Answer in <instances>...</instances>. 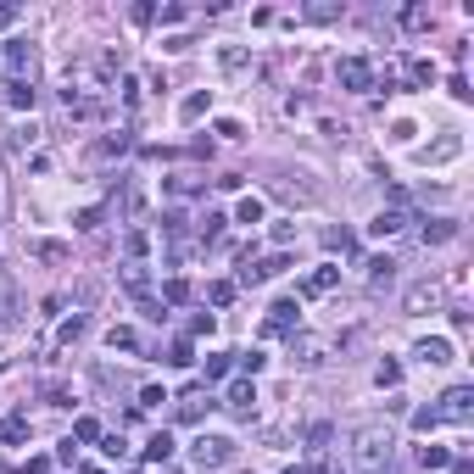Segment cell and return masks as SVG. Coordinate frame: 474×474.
Returning a JSON list of instances; mask_svg holds the SVG:
<instances>
[{"label":"cell","instance_id":"277c9868","mask_svg":"<svg viewBox=\"0 0 474 474\" xmlns=\"http://www.w3.org/2000/svg\"><path fill=\"white\" fill-rule=\"evenodd\" d=\"M290 268V257H268V262H245L240 268V285H262V279H274V274H285Z\"/></svg>","mask_w":474,"mask_h":474},{"label":"cell","instance_id":"5bb4252c","mask_svg":"<svg viewBox=\"0 0 474 474\" xmlns=\"http://www.w3.org/2000/svg\"><path fill=\"white\" fill-rule=\"evenodd\" d=\"M369 268H374V274H369V285H374V290H385V285L396 279V262H391V257H374Z\"/></svg>","mask_w":474,"mask_h":474},{"label":"cell","instance_id":"cb8c5ba5","mask_svg":"<svg viewBox=\"0 0 474 474\" xmlns=\"http://www.w3.org/2000/svg\"><path fill=\"white\" fill-rule=\"evenodd\" d=\"M418 463H424V469H447V447H424Z\"/></svg>","mask_w":474,"mask_h":474},{"label":"cell","instance_id":"ffe728a7","mask_svg":"<svg viewBox=\"0 0 474 474\" xmlns=\"http://www.w3.org/2000/svg\"><path fill=\"white\" fill-rule=\"evenodd\" d=\"M79 335H84V313H73L68 324H62V329H56V340H62V346H73Z\"/></svg>","mask_w":474,"mask_h":474},{"label":"cell","instance_id":"9a60e30c","mask_svg":"<svg viewBox=\"0 0 474 474\" xmlns=\"http://www.w3.org/2000/svg\"><path fill=\"white\" fill-rule=\"evenodd\" d=\"M402 224H407V218H402V212H380V218H374V224H369V235H396V229H402Z\"/></svg>","mask_w":474,"mask_h":474},{"label":"cell","instance_id":"6da1fadb","mask_svg":"<svg viewBox=\"0 0 474 474\" xmlns=\"http://www.w3.org/2000/svg\"><path fill=\"white\" fill-rule=\"evenodd\" d=\"M391 430L385 424H369V430H357V447H352V463L363 474H385V463H391Z\"/></svg>","mask_w":474,"mask_h":474},{"label":"cell","instance_id":"ba28073f","mask_svg":"<svg viewBox=\"0 0 474 474\" xmlns=\"http://www.w3.org/2000/svg\"><path fill=\"white\" fill-rule=\"evenodd\" d=\"M335 279H340V268L324 262V268H313V274L302 279V296H324V290H335Z\"/></svg>","mask_w":474,"mask_h":474},{"label":"cell","instance_id":"30bf717a","mask_svg":"<svg viewBox=\"0 0 474 474\" xmlns=\"http://www.w3.org/2000/svg\"><path fill=\"white\" fill-rule=\"evenodd\" d=\"M458 151H463V140H458V134H441L435 146H424V151H418V162H452Z\"/></svg>","mask_w":474,"mask_h":474},{"label":"cell","instance_id":"f546056e","mask_svg":"<svg viewBox=\"0 0 474 474\" xmlns=\"http://www.w3.org/2000/svg\"><path fill=\"white\" fill-rule=\"evenodd\" d=\"M201 402H207V396H190V402H179V418H190V424H196V418H201Z\"/></svg>","mask_w":474,"mask_h":474},{"label":"cell","instance_id":"d4e9b609","mask_svg":"<svg viewBox=\"0 0 474 474\" xmlns=\"http://www.w3.org/2000/svg\"><path fill=\"white\" fill-rule=\"evenodd\" d=\"M201 112H207V95H190V101L179 106V117H184V123H190V117H201Z\"/></svg>","mask_w":474,"mask_h":474},{"label":"cell","instance_id":"4316f807","mask_svg":"<svg viewBox=\"0 0 474 474\" xmlns=\"http://www.w3.org/2000/svg\"><path fill=\"white\" fill-rule=\"evenodd\" d=\"M106 340H112V352H134V329H112Z\"/></svg>","mask_w":474,"mask_h":474},{"label":"cell","instance_id":"484cf974","mask_svg":"<svg viewBox=\"0 0 474 474\" xmlns=\"http://www.w3.org/2000/svg\"><path fill=\"white\" fill-rule=\"evenodd\" d=\"M39 257H45V262H68V245H62V240H45Z\"/></svg>","mask_w":474,"mask_h":474},{"label":"cell","instance_id":"44dd1931","mask_svg":"<svg viewBox=\"0 0 474 474\" xmlns=\"http://www.w3.org/2000/svg\"><path fill=\"white\" fill-rule=\"evenodd\" d=\"M240 224H262V201H257V196H245V201H240V212H235Z\"/></svg>","mask_w":474,"mask_h":474},{"label":"cell","instance_id":"4dcf8cb0","mask_svg":"<svg viewBox=\"0 0 474 474\" xmlns=\"http://www.w3.org/2000/svg\"><path fill=\"white\" fill-rule=\"evenodd\" d=\"M413 424H418V430H435V424H441V413H435V407H418V413H413Z\"/></svg>","mask_w":474,"mask_h":474},{"label":"cell","instance_id":"1f68e13d","mask_svg":"<svg viewBox=\"0 0 474 474\" xmlns=\"http://www.w3.org/2000/svg\"><path fill=\"white\" fill-rule=\"evenodd\" d=\"M207 296H212V302H218V307H224V302H229V296H235V285H229V279H218V285H212V290H207Z\"/></svg>","mask_w":474,"mask_h":474},{"label":"cell","instance_id":"f1b7e54d","mask_svg":"<svg viewBox=\"0 0 474 474\" xmlns=\"http://www.w3.org/2000/svg\"><path fill=\"white\" fill-rule=\"evenodd\" d=\"M95 435H101V424H95V418H79V424H73V441H95Z\"/></svg>","mask_w":474,"mask_h":474},{"label":"cell","instance_id":"836d02e7","mask_svg":"<svg viewBox=\"0 0 474 474\" xmlns=\"http://www.w3.org/2000/svg\"><path fill=\"white\" fill-rule=\"evenodd\" d=\"M224 68H229V73H240V68H245V51H235V45H229V51H224Z\"/></svg>","mask_w":474,"mask_h":474},{"label":"cell","instance_id":"4fadbf2b","mask_svg":"<svg viewBox=\"0 0 474 474\" xmlns=\"http://www.w3.org/2000/svg\"><path fill=\"white\" fill-rule=\"evenodd\" d=\"M6 62H11V73L34 68V45H28V39H11V45H6Z\"/></svg>","mask_w":474,"mask_h":474},{"label":"cell","instance_id":"5b68a950","mask_svg":"<svg viewBox=\"0 0 474 474\" xmlns=\"http://www.w3.org/2000/svg\"><path fill=\"white\" fill-rule=\"evenodd\" d=\"M435 307H441V285L435 279H424V285L407 290V313H435Z\"/></svg>","mask_w":474,"mask_h":474},{"label":"cell","instance_id":"603a6c76","mask_svg":"<svg viewBox=\"0 0 474 474\" xmlns=\"http://www.w3.org/2000/svg\"><path fill=\"white\" fill-rule=\"evenodd\" d=\"M224 374H229V352H212L207 357V380H224Z\"/></svg>","mask_w":474,"mask_h":474},{"label":"cell","instance_id":"7402d4cb","mask_svg":"<svg viewBox=\"0 0 474 474\" xmlns=\"http://www.w3.org/2000/svg\"><path fill=\"white\" fill-rule=\"evenodd\" d=\"M167 363H173V369H190V363H196V352H190V340H173V357H167Z\"/></svg>","mask_w":474,"mask_h":474},{"label":"cell","instance_id":"9c48e42d","mask_svg":"<svg viewBox=\"0 0 474 474\" xmlns=\"http://www.w3.org/2000/svg\"><path fill=\"white\" fill-rule=\"evenodd\" d=\"M340 84H346V89H369V84H374V73H369V62L346 56V62H340Z\"/></svg>","mask_w":474,"mask_h":474},{"label":"cell","instance_id":"7a4b0ae2","mask_svg":"<svg viewBox=\"0 0 474 474\" xmlns=\"http://www.w3.org/2000/svg\"><path fill=\"white\" fill-rule=\"evenodd\" d=\"M190 458H196L201 469H218V463H229V458H235V441H224V435H207V430H201V435H196V447H190Z\"/></svg>","mask_w":474,"mask_h":474},{"label":"cell","instance_id":"d6a6232c","mask_svg":"<svg viewBox=\"0 0 474 474\" xmlns=\"http://www.w3.org/2000/svg\"><path fill=\"white\" fill-rule=\"evenodd\" d=\"M218 229H224V212H207V218H201V235L212 240V235H218Z\"/></svg>","mask_w":474,"mask_h":474},{"label":"cell","instance_id":"8d00e7d4","mask_svg":"<svg viewBox=\"0 0 474 474\" xmlns=\"http://www.w3.org/2000/svg\"><path fill=\"white\" fill-rule=\"evenodd\" d=\"M296 474H302V469H296Z\"/></svg>","mask_w":474,"mask_h":474},{"label":"cell","instance_id":"7c38bea8","mask_svg":"<svg viewBox=\"0 0 474 474\" xmlns=\"http://www.w3.org/2000/svg\"><path fill=\"white\" fill-rule=\"evenodd\" d=\"M290 324H296V302H274V307H268V324H262V329H268V335H285Z\"/></svg>","mask_w":474,"mask_h":474},{"label":"cell","instance_id":"8992f818","mask_svg":"<svg viewBox=\"0 0 474 474\" xmlns=\"http://www.w3.org/2000/svg\"><path fill=\"white\" fill-rule=\"evenodd\" d=\"M418 363H424V369H447V363H452V340H441V335L418 340Z\"/></svg>","mask_w":474,"mask_h":474},{"label":"cell","instance_id":"3957f363","mask_svg":"<svg viewBox=\"0 0 474 474\" xmlns=\"http://www.w3.org/2000/svg\"><path fill=\"white\" fill-rule=\"evenodd\" d=\"M469 402H474L469 385H452V391L441 396V407H435V413H441V418H452V424H463V418H469Z\"/></svg>","mask_w":474,"mask_h":474},{"label":"cell","instance_id":"d590c367","mask_svg":"<svg viewBox=\"0 0 474 474\" xmlns=\"http://www.w3.org/2000/svg\"><path fill=\"white\" fill-rule=\"evenodd\" d=\"M17 23V6H0V28H11Z\"/></svg>","mask_w":474,"mask_h":474},{"label":"cell","instance_id":"d6986e66","mask_svg":"<svg viewBox=\"0 0 474 474\" xmlns=\"http://www.w3.org/2000/svg\"><path fill=\"white\" fill-rule=\"evenodd\" d=\"M167 452H173V441L162 430V435H151V447H146V463H167Z\"/></svg>","mask_w":474,"mask_h":474},{"label":"cell","instance_id":"52a82bcc","mask_svg":"<svg viewBox=\"0 0 474 474\" xmlns=\"http://www.w3.org/2000/svg\"><path fill=\"white\" fill-rule=\"evenodd\" d=\"M290 357L313 369V363H324V340L318 335H290Z\"/></svg>","mask_w":474,"mask_h":474},{"label":"cell","instance_id":"e0dca14e","mask_svg":"<svg viewBox=\"0 0 474 474\" xmlns=\"http://www.w3.org/2000/svg\"><path fill=\"white\" fill-rule=\"evenodd\" d=\"M0 435H6L11 447H17V441H28V418H23V413H11V418L0 424Z\"/></svg>","mask_w":474,"mask_h":474},{"label":"cell","instance_id":"83f0119b","mask_svg":"<svg viewBox=\"0 0 474 474\" xmlns=\"http://www.w3.org/2000/svg\"><path fill=\"white\" fill-rule=\"evenodd\" d=\"M101 452H106V458H117V463L129 458V447H123V435H106V441H101Z\"/></svg>","mask_w":474,"mask_h":474},{"label":"cell","instance_id":"e575fe53","mask_svg":"<svg viewBox=\"0 0 474 474\" xmlns=\"http://www.w3.org/2000/svg\"><path fill=\"white\" fill-rule=\"evenodd\" d=\"M6 313H11V285H6V274H0V324H6Z\"/></svg>","mask_w":474,"mask_h":474},{"label":"cell","instance_id":"ac0fdd59","mask_svg":"<svg viewBox=\"0 0 474 474\" xmlns=\"http://www.w3.org/2000/svg\"><path fill=\"white\" fill-rule=\"evenodd\" d=\"M6 101H11V106H34V84L11 79V84H6Z\"/></svg>","mask_w":474,"mask_h":474},{"label":"cell","instance_id":"2e32d148","mask_svg":"<svg viewBox=\"0 0 474 474\" xmlns=\"http://www.w3.org/2000/svg\"><path fill=\"white\" fill-rule=\"evenodd\" d=\"M452 235H458V224H447V218H430V224H424V245H430V240L441 245V240H452Z\"/></svg>","mask_w":474,"mask_h":474},{"label":"cell","instance_id":"8fae6325","mask_svg":"<svg viewBox=\"0 0 474 474\" xmlns=\"http://www.w3.org/2000/svg\"><path fill=\"white\" fill-rule=\"evenodd\" d=\"M229 407H235L240 418H251V413H257V385H245V380H235V385H229Z\"/></svg>","mask_w":474,"mask_h":474}]
</instances>
